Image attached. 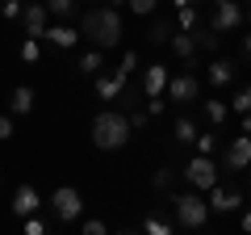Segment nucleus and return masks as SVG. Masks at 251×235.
Wrapping results in <instances>:
<instances>
[{
    "mask_svg": "<svg viewBox=\"0 0 251 235\" xmlns=\"http://www.w3.org/2000/svg\"><path fill=\"white\" fill-rule=\"evenodd\" d=\"M80 38H88L92 51H113L122 42V13L117 9H92L80 21Z\"/></svg>",
    "mask_w": 251,
    "mask_h": 235,
    "instance_id": "1",
    "label": "nucleus"
},
{
    "mask_svg": "<svg viewBox=\"0 0 251 235\" xmlns=\"http://www.w3.org/2000/svg\"><path fill=\"white\" fill-rule=\"evenodd\" d=\"M130 118L126 114H113V109H105V114L92 118V143L100 147V151H122L126 143H130Z\"/></svg>",
    "mask_w": 251,
    "mask_h": 235,
    "instance_id": "2",
    "label": "nucleus"
},
{
    "mask_svg": "<svg viewBox=\"0 0 251 235\" xmlns=\"http://www.w3.org/2000/svg\"><path fill=\"white\" fill-rule=\"evenodd\" d=\"M172 210H176V223L188 227V231L205 227V218H209V202H201L197 193H172Z\"/></svg>",
    "mask_w": 251,
    "mask_h": 235,
    "instance_id": "3",
    "label": "nucleus"
},
{
    "mask_svg": "<svg viewBox=\"0 0 251 235\" xmlns=\"http://www.w3.org/2000/svg\"><path fill=\"white\" fill-rule=\"evenodd\" d=\"M184 176H188V185H193V189H201V193L218 189V168H214V160H209V155L188 160V164H184Z\"/></svg>",
    "mask_w": 251,
    "mask_h": 235,
    "instance_id": "4",
    "label": "nucleus"
},
{
    "mask_svg": "<svg viewBox=\"0 0 251 235\" xmlns=\"http://www.w3.org/2000/svg\"><path fill=\"white\" fill-rule=\"evenodd\" d=\"M50 210L63 218V223H75V214L84 210V198H80V189H72V185H59V189L50 193Z\"/></svg>",
    "mask_w": 251,
    "mask_h": 235,
    "instance_id": "5",
    "label": "nucleus"
},
{
    "mask_svg": "<svg viewBox=\"0 0 251 235\" xmlns=\"http://www.w3.org/2000/svg\"><path fill=\"white\" fill-rule=\"evenodd\" d=\"M243 26V4L239 0H214V21L209 29L214 34H226V29H239Z\"/></svg>",
    "mask_w": 251,
    "mask_h": 235,
    "instance_id": "6",
    "label": "nucleus"
},
{
    "mask_svg": "<svg viewBox=\"0 0 251 235\" xmlns=\"http://www.w3.org/2000/svg\"><path fill=\"white\" fill-rule=\"evenodd\" d=\"M168 97L176 101V105H188V101H197V97H201V80H197L193 72L172 76V80H168Z\"/></svg>",
    "mask_w": 251,
    "mask_h": 235,
    "instance_id": "7",
    "label": "nucleus"
},
{
    "mask_svg": "<svg viewBox=\"0 0 251 235\" xmlns=\"http://www.w3.org/2000/svg\"><path fill=\"white\" fill-rule=\"evenodd\" d=\"M168 80H172L168 67H163V63H151V67L143 72V97H147V101H159L163 92H168Z\"/></svg>",
    "mask_w": 251,
    "mask_h": 235,
    "instance_id": "8",
    "label": "nucleus"
},
{
    "mask_svg": "<svg viewBox=\"0 0 251 235\" xmlns=\"http://www.w3.org/2000/svg\"><path fill=\"white\" fill-rule=\"evenodd\" d=\"M226 168L230 172L251 168V135H234L230 139V147H226Z\"/></svg>",
    "mask_w": 251,
    "mask_h": 235,
    "instance_id": "9",
    "label": "nucleus"
},
{
    "mask_svg": "<svg viewBox=\"0 0 251 235\" xmlns=\"http://www.w3.org/2000/svg\"><path fill=\"white\" fill-rule=\"evenodd\" d=\"M46 17H50V13H46L42 0H29L25 13H21V21H25V34H29V38H46V29H50V26H46Z\"/></svg>",
    "mask_w": 251,
    "mask_h": 235,
    "instance_id": "10",
    "label": "nucleus"
},
{
    "mask_svg": "<svg viewBox=\"0 0 251 235\" xmlns=\"http://www.w3.org/2000/svg\"><path fill=\"white\" fill-rule=\"evenodd\" d=\"M243 206V193L230 189V185H218V189H209V210L214 214H230V210Z\"/></svg>",
    "mask_w": 251,
    "mask_h": 235,
    "instance_id": "11",
    "label": "nucleus"
},
{
    "mask_svg": "<svg viewBox=\"0 0 251 235\" xmlns=\"http://www.w3.org/2000/svg\"><path fill=\"white\" fill-rule=\"evenodd\" d=\"M9 206H13V214H17V218H34V214H38V206H42V198L34 193V185H21V189L13 193Z\"/></svg>",
    "mask_w": 251,
    "mask_h": 235,
    "instance_id": "12",
    "label": "nucleus"
},
{
    "mask_svg": "<svg viewBox=\"0 0 251 235\" xmlns=\"http://www.w3.org/2000/svg\"><path fill=\"white\" fill-rule=\"evenodd\" d=\"M126 80H130V76H122V72H113V76H97V92H100L105 101H117L126 88H130Z\"/></svg>",
    "mask_w": 251,
    "mask_h": 235,
    "instance_id": "13",
    "label": "nucleus"
},
{
    "mask_svg": "<svg viewBox=\"0 0 251 235\" xmlns=\"http://www.w3.org/2000/svg\"><path fill=\"white\" fill-rule=\"evenodd\" d=\"M46 38H50V42L59 46V51H72V46L80 42V34H75L72 26H50V29H46Z\"/></svg>",
    "mask_w": 251,
    "mask_h": 235,
    "instance_id": "14",
    "label": "nucleus"
},
{
    "mask_svg": "<svg viewBox=\"0 0 251 235\" xmlns=\"http://www.w3.org/2000/svg\"><path fill=\"white\" fill-rule=\"evenodd\" d=\"M9 109L13 114H29V109H34V88H29V84H17L13 97H9Z\"/></svg>",
    "mask_w": 251,
    "mask_h": 235,
    "instance_id": "15",
    "label": "nucleus"
},
{
    "mask_svg": "<svg viewBox=\"0 0 251 235\" xmlns=\"http://www.w3.org/2000/svg\"><path fill=\"white\" fill-rule=\"evenodd\" d=\"M172 51H176L180 59H193V55H197V42H193V34L176 29V34H172Z\"/></svg>",
    "mask_w": 251,
    "mask_h": 235,
    "instance_id": "16",
    "label": "nucleus"
},
{
    "mask_svg": "<svg viewBox=\"0 0 251 235\" xmlns=\"http://www.w3.org/2000/svg\"><path fill=\"white\" fill-rule=\"evenodd\" d=\"M230 80H234V67L226 63V59H214V63H209V84L222 88V84H230Z\"/></svg>",
    "mask_w": 251,
    "mask_h": 235,
    "instance_id": "17",
    "label": "nucleus"
},
{
    "mask_svg": "<svg viewBox=\"0 0 251 235\" xmlns=\"http://www.w3.org/2000/svg\"><path fill=\"white\" fill-rule=\"evenodd\" d=\"M100 63H105V51H88V55L80 59V72H84V76H97Z\"/></svg>",
    "mask_w": 251,
    "mask_h": 235,
    "instance_id": "18",
    "label": "nucleus"
},
{
    "mask_svg": "<svg viewBox=\"0 0 251 235\" xmlns=\"http://www.w3.org/2000/svg\"><path fill=\"white\" fill-rule=\"evenodd\" d=\"M172 135H176V143H197V126H193L188 118H180V122H176V130H172Z\"/></svg>",
    "mask_w": 251,
    "mask_h": 235,
    "instance_id": "19",
    "label": "nucleus"
},
{
    "mask_svg": "<svg viewBox=\"0 0 251 235\" xmlns=\"http://www.w3.org/2000/svg\"><path fill=\"white\" fill-rule=\"evenodd\" d=\"M193 42H197V51H218V34H214V29H197V34H193Z\"/></svg>",
    "mask_w": 251,
    "mask_h": 235,
    "instance_id": "20",
    "label": "nucleus"
},
{
    "mask_svg": "<svg viewBox=\"0 0 251 235\" xmlns=\"http://www.w3.org/2000/svg\"><path fill=\"white\" fill-rule=\"evenodd\" d=\"M46 13H50V17H72L75 0H46Z\"/></svg>",
    "mask_w": 251,
    "mask_h": 235,
    "instance_id": "21",
    "label": "nucleus"
},
{
    "mask_svg": "<svg viewBox=\"0 0 251 235\" xmlns=\"http://www.w3.org/2000/svg\"><path fill=\"white\" fill-rule=\"evenodd\" d=\"M147 38H151L155 46H163V42H172V21H155V26H151V34H147Z\"/></svg>",
    "mask_w": 251,
    "mask_h": 235,
    "instance_id": "22",
    "label": "nucleus"
},
{
    "mask_svg": "<svg viewBox=\"0 0 251 235\" xmlns=\"http://www.w3.org/2000/svg\"><path fill=\"white\" fill-rule=\"evenodd\" d=\"M143 231H147V235H172V227L163 223L159 214H147V218H143Z\"/></svg>",
    "mask_w": 251,
    "mask_h": 235,
    "instance_id": "23",
    "label": "nucleus"
},
{
    "mask_svg": "<svg viewBox=\"0 0 251 235\" xmlns=\"http://www.w3.org/2000/svg\"><path fill=\"white\" fill-rule=\"evenodd\" d=\"M205 114H209V122H214V126H222V122H226V114H230V109H226L222 101H205Z\"/></svg>",
    "mask_w": 251,
    "mask_h": 235,
    "instance_id": "24",
    "label": "nucleus"
},
{
    "mask_svg": "<svg viewBox=\"0 0 251 235\" xmlns=\"http://www.w3.org/2000/svg\"><path fill=\"white\" fill-rule=\"evenodd\" d=\"M214 151H218V135H197V155L214 160Z\"/></svg>",
    "mask_w": 251,
    "mask_h": 235,
    "instance_id": "25",
    "label": "nucleus"
},
{
    "mask_svg": "<svg viewBox=\"0 0 251 235\" xmlns=\"http://www.w3.org/2000/svg\"><path fill=\"white\" fill-rule=\"evenodd\" d=\"M38 55H42L38 38H25V42H21V59H25V63H38Z\"/></svg>",
    "mask_w": 251,
    "mask_h": 235,
    "instance_id": "26",
    "label": "nucleus"
},
{
    "mask_svg": "<svg viewBox=\"0 0 251 235\" xmlns=\"http://www.w3.org/2000/svg\"><path fill=\"white\" fill-rule=\"evenodd\" d=\"M122 105L130 109V114H134V109H143V92H138V88H126V92H122Z\"/></svg>",
    "mask_w": 251,
    "mask_h": 235,
    "instance_id": "27",
    "label": "nucleus"
},
{
    "mask_svg": "<svg viewBox=\"0 0 251 235\" xmlns=\"http://www.w3.org/2000/svg\"><path fill=\"white\" fill-rule=\"evenodd\" d=\"M230 105H234V109H239V114H251V84H247V88H243V92H239V97H234V101H230Z\"/></svg>",
    "mask_w": 251,
    "mask_h": 235,
    "instance_id": "28",
    "label": "nucleus"
},
{
    "mask_svg": "<svg viewBox=\"0 0 251 235\" xmlns=\"http://www.w3.org/2000/svg\"><path fill=\"white\" fill-rule=\"evenodd\" d=\"M80 235H109V227L100 223V218H88V223L80 227Z\"/></svg>",
    "mask_w": 251,
    "mask_h": 235,
    "instance_id": "29",
    "label": "nucleus"
},
{
    "mask_svg": "<svg viewBox=\"0 0 251 235\" xmlns=\"http://www.w3.org/2000/svg\"><path fill=\"white\" fill-rule=\"evenodd\" d=\"M180 29H197V9H180Z\"/></svg>",
    "mask_w": 251,
    "mask_h": 235,
    "instance_id": "30",
    "label": "nucleus"
},
{
    "mask_svg": "<svg viewBox=\"0 0 251 235\" xmlns=\"http://www.w3.org/2000/svg\"><path fill=\"white\" fill-rule=\"evenodd\" d=\"M0 13H4V17H21V13H25V9H21V4H17V0H0Z\"/></svg>",
    "mask_w": 251,
    "mask_h": 235,
    "instance_id": "31",
    "label": "nucleus"
},
{
    "mask_svg": "<svg viewBox=\"0 0 251 235\" xmlns=\"http://www.w3.org/2000/svg\"><path fill=\"white\" fill-rule=\"evenodd\" d=\"M155 4H159V0H130V9H134L138 17H147V13H155Z\"/></svg>",
    "mask_w": 251,
    "mask_h": 235,
    "instance_id": "32",
    "label": "nucleus"
},
{
    "mask_svg": "<svg viewBox=\"0 0 251 235\" xmlns=\"http://www.w3.org/2000/svg\"><path fill=\"white\" fill-rule=\"evenodd\" d=\"M134 67H138V55H134V51H126V55H122V67H117V72H122V76H130Z\"/></svg>",
    "mask_w": 251,
    "mask_h": 235,
    "instance_id": "33",
    "label": "nucleus"
},
{
    "mask_svg": "<svg viewBox=\"0 0 251 235\" xmlns=\"http://www.w3.org/2000/svg\"><path fill=\"white\" fill-rule=\"evenodd\" d=\"M151 185H155V189H172V168H159Z\"/></svg>",
    "mask_w": 251,
    "mask_h": 235,
    "instance_id": "34",
    "label": "nucleus"
},
{
    "mask_svg": "<svg viewBox=\"0 0 251 235\" xmlns=\"http://www.w3.org/2000/svg\"><path fill=\"white\" fill-rule=\"evenodd\" d=\"M25 235H50L42 218H25Z\"/></svg>",
    "mask_w": 251,
    "mask_h": 235,
    "instance_id": "35",
    "label": "nucleus"
},
{
    "mask_svg": "<svg viewBox=\"0 0 251 235\" xmlns=\"http://www.w3.org/2000/svg\"><path fill=\"white\" fill-rule=\"evenodd\" d=\"M147 122H151V114H147V109H134V114H130V126H134V130H143Z\"/></svg>",
    "mask_w": 251,
    "mask_h": 235,
    "instance_id": "36",
    "label": "nucleus"
},
{
    "mask_svg": "<svg viewBox=\"0 0 251 235\" xmlns=\"http://www.w3.org/2000/svg\"><path fill=\"white\" fill-rule=\"evenodd\" d=\"M0 139H4V143H9V139H13V122H9V118H4V114H0Z\"/></svg>",
    "mask_w": 251,
    "mask_h": 235,
    "instance_id": "37",
    "label": "nucleus"
},
{
    "mask_svg": "<svg viewBox=\"0 0 251 235\" xmlns=\"http://www.w3.org/2000/svg\"><path fill=\"white\" fill-rule=\"evenodd\" d=\"M243 231L251 235V210H243Z\"/></svg>",
    "mask_w": 251,
    "mask_h": 235,
    "instance_id": "38",
    "label": "nucleus"
},
{
    "mask_svg": "<svg viewBox=\"0 0 251 235\" xmlns=\"http://www.w3.org/2000/svg\"><path fill=\"white\" fill-rule=\"evenodd\" d=\"M243 135H251V114H243Z\"/></svg>",
    "mask_w": 251,
    "mask_h": 235,
    "instance_id": "39",
    "label": "nucleus"
},
{
    "mask_svg": "<svg viewBox=\"0 0 251 235\" xmlns=\"http://www.w3.org/2000/svg\"><path fill=\"white\" fill-rule=\"evenodd\" d=\"M243 51H247V59H251V34H247V38H243Z\"/></svg>",
    "mask_w": 251,
    "mask_h": 235,
    "instance_id": "40",
    "label": "nucleus"
},
{
    "mask_svg": "<svg viewBox=\"0 0 251 235\" xmlns=\"http://www.w3.org/2000/svg\"><path fill=\"white\" fill-rule=\"evenodd\" d=\"M122 4H130V0H109V9H122Z\"/></svg>",
    "mask_w": 251,
    "mask_h": 235,
    "instance_id": "41",
    "label": "nucleus"
},
{
    "mask_svg": "<svg viewBox=\"0 0 251 235\" xmlns=\"http://www.w3.org/2000/svg\"><path fill=\"white\" fill-rule=\"evenodd\" d=\"M176 9H193V0H176Z\"/></svg>",
    "mask_w": 251,
    "mask_h": 235,
    "instance_id": "42",
    "label": "nucleus"
},
{
    "mask_svg": "<svg viewBox=\"0 0 251 235\" xmlns=\"http://www.w3.org/2000/svg\"><path fill=\"white\" fill-rule=\"evenodd\" d=\"M247 193H251V168H247Z\"/></svg>",
    "mask_w": 251,
    "mask_h": 235,
    "instance_id": "43",
    "label": "nucleus"
},
{
    "mask_svg": "<svg viewBox=\"0 0 251 235\" xmlns=\"http://www.w3.org/2000/svg\"><path fill=\"white\" fill-rule=\"evenodd\" d=\"M117 235H134V231H117Z\"/></svg>",
    "mask_w": 251,
    "mask_h": 235,
    "instance_id": "44",
    "label": "nucleus"
}]
</instances>
